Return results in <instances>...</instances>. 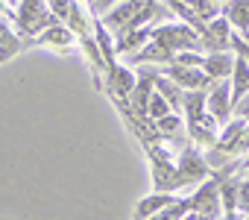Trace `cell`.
Masks as SVG:
<instances>
[{"mask_svg":"<svg viewBox=\"0 0 249 220\" xmlns=\"http://www.w3.org/2000/svg\"><path fill=\"white\" fill-rule=\"evenodd\" d=\"M150 38L156 44H161L164 50H170L173 56L176 53H185V50H196L202 41H199V33H194L188 24H161L156 30H150Z\"/></svg>","mask_w":249,"mask_h":220,"instance_id":"6da1fadb","label":"cell"},{"mask_svg":"<svg viewBox=\"0 0 249 220\" xmlns=\"http://www.w3.org/2000/svg\"><path fill=\"white\" fill-rule=\"evenodd\" d=\"M15 21H18V30H21V33H30V36H33V33H44V30L53 27V24H62V21L50 12L47 0H21Z\"/></svg>","mask_w":249,"mask_h":220,"instance_id":"7a4b0ae2","label":"cell"},{"mask_svg":"<svg viewBox=\"0 0 249 220\" xmlns=\"http://www.w3.org/2000/svg\"><path fill=\"white\" fill-rule=\"evenodd\" d=\"M164 76L170 82H176L182 91H205L208 85H214L202 68H188V65H176V62H170L164 68Z\"/></svg>","mask_w":249,"mask_h":220,"instance_id":"3957f363","label":"cell"},{"mask_svg":"<svg viewBox=\"0 0 249 220\" xmlns=\"http://www.w3.org/2000/svg\"><path fill=\"white\" fill-rule=\"evenodd\" d=\"M176 170H179L182 185H194V182L199 185V182H205V179H208V173H211V167H208L205 156H202V153H196L194 147H185V150H182Z\"/></svg>","mask_w":249,"mask_h":220,"instance_id":"277c9868","label":"cell"},{"mask_svg":"<svg viewBox=\"0 0 249 220\" xmlns=\"http://www.w3.org/2000/svg\"><path fill=\"white\" fill-rule=\"evenodd\" d=\"M73 41H76V36H73L65 24H53V27H47L44 33L30 36V41H24V47H50V50L68 53V50L73 47Z\"/></svg>","mask_w":249,"mask_h":220,"instance_id":"5b68a950","label":"cell"},{"mask_svg":"<svg viewBox=\"0 0 249 220\" xmlns=\"http://www.w3.org/2000/svg\"><path fill=\"white\" fill-rule=\"evenodd\" d=\"M214 150H220L223 156H237L243 150H249V124L246 121H234L223 129V135L217 138Z\"/></svg>","mask_w":249,"mask_h":220,"instance_id":"8992f818","label":"cell"},{"mask_svg":"<svg viewBox=\"0 0 249 220\" xmlns=\"http://www.w3.org/2000/svg\"><path fill=\"white\" fill-rule=\"evenodd\" d=\"M231 109H234V100H231V82L223 79V82H214L208 100H205V112L220 124V121H229L231 115Z\"/></svg>","mask_w":249,"mask_h":220,"instance_id":"52a82bcc","label":"cell"},{"mask_svg":"<svg viewBox=\"0 0 249 220\" xmlns=\"http://www.w3.org/2000/svg\"><path fill=\"white\" fill-rule=\"evenodd\" d=\"M199 41L208 47V53H226V47L231 44V27L226 18H211L199 36Z\"/></svg>","mask_w":249,"mask_h":220,"instance_id":"ba28073f","label":"cell"},{"mask_svg":"<svg viewBox=\"0 0 249 220\" xmlns=\"http://www.w3.org/2000/svg\"><path fill=\"white\" fill-rule=\"evenodd\" d=\"M153 91H156V73L153 71H144V73H138V82H135L132 94L126 97V103H132L129 109H132V112H138V118H144V121H150L147 118V106H150Z\"/></svg>","mask_w":249,"mask_h":220,"instance_id":"9c48e42d","label":"cell"},{"mask_svg":"<svg viewBox=\"0 0 249 220\" xmlns=\"http://www.w3.org/2000/svg\"><path fill=\"white\" fill-rule=\"evenodd\" d=\"M202 71L211 76V82L231 79V71H234V56H229V53H208V56L202 59Z\"/></svg>","mask_w":249,"mask_h":220,"instance_id":"30bf717a","label":"cell"},{"mask_svg":"<svg viewBox=\"0 0 249 220\" xmlns=\"http://www.w3.org/2000/svg\"><path fill=\"white\" fill-rule=\"evenodd\" d=\"M138 76L129 71V68H123V65H111L108 68V88H111V97H123L126 100L135 88Z\"/></svg>","mask_w":249,"mask_h":220,"instance_id":"8fae6325","label":"cell"},{"mask_svg":"<svg viewBox=\"0 0 249 220\" xmlns=\"http://www.w3.org/2000/svg\"><path fill=\"white\" fill-rule=\"evenodd\" d=\"M173 202H176L173 194H150V197H144V200L138 202V208H135V220H150V217H156L159 211L170 208Z\"/></svg>","mask_w":249,"mask_h":220,"instance_id":"7c38bea8","label":"cell"},{"mask_svg":"<svg viewBox=\"0 0 249 220\" xmlns=\"http://www.w3.org/2000/svg\"><path fill=\"white\" fill-rule=\"evenodd\" d=\"M246 94H249V62L243 56H237L234 59V71H231V100L237 103Z\"/></svg>","mask_w":249,"mask_h":220,"instance_id":"4fadbf2b","label":"cell"},{"mask_svg":"<svg viewBox=\"0 0 249 220\" xmlns=\"http://www.w3.org/2000/svg\"><path fill=\"white\" fill-rule=\"evenodd\" d=\"M229 27H237V30H249V0H229L226 3V15Z\"/></svg>","mask_w":249,"mask_h":220,"instance_id":"5bb4252c","label":"cell"},{"mask_svg":"<svg viewBox=\"0 0 249 220\" xmlns=\"http://www.w3.org/2000/svg\"><path fill=\"white\" fill-rule=\"evenodd\" d=\"M147 41H150V30H132V33H123V36L117 38V44H114V53H126V56H132V53L141 50Z\"/></svg>","mask_w":249,"mask_h":220,"instance_id":"9a60e30c","label":"cell"},{"mask_svg":"<svg viewBox=\"0 0 249 220\" xmlns=\"http://www.w3.org/2000/svg\"><path fill=\"white\" fill-rule=\"evenodd\" d=\"M167 115H173V106L167 103V97H164V94L153 91L150 106H147V118H150V121H161V118H167Z\"/></svg>","mask_w":249,"mask_h":220,"instance_id":"2e32d148","label":"cell"},{"mask_svg":"<svg viewBox=\"0 0 249 220\" xmlns=\"http://www.w3.org/2000/svg\"><path fill=\"white\" fill-rule=\"evenodd\" d=\"M185 124H182V118L173 112V115H167V118H161V121H156V129L161 132V135H176L179 129H182Z\"/></svg>","mask_w":249,"mask_h":220,"instance_id":"e0dca14e","label":"cell"},{"mask_svg":"<svg viewBox=\"0 0 249 220\" xmlns=\"http://www.w3.org/2000/svg\"><path fill=\"white\" fill-rule=\"evenodd\" d=\"M234 208H240V214H249V179H243L237 185V194H234Z\"/></svg>","mask_w":249,"mask_h":220,"instance_id":"ac0fdd59","label":"cell"},{"mask_svg":"<svg viewBox=\"0 0 249 220\" xmlns=\"http://www.w3.org/2000/svg\"><path fill=\"white\" fill-rule=\"evenodd\" d=\"M182 220H208V217H205V214H199V211H188Z\"/></svg>","mask_w":249,"mask_h":220,"instance_id":"d6986e66","label":"cell"},{"mask_svg":"<svg viewBox=\"0 0 249 220\" xmlns=\"http://www.w3.org/2000/svg\"><path fill=\"white\" fill-rule=\"evenodd\" d=\"M0 220H6V217H0Z\"/></svg>","mask_w":249,"mask_h":220,"instance_id":"ffe728a7","label":"cell"}]
</instances>
